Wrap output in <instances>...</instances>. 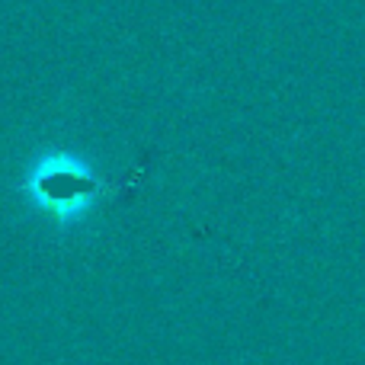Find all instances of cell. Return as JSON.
<instances>
[{"instance_id": "1", "label": "cell", "mask_w": 365, "mask_h": 365, "mask_svg": "<svg viewBox=\"0 0 365 365\" xmlns=\"http://www.w3.org/2000/svg\"><path fill=\"white\" fill-rule=\"evenodd\" d=\"M26 192L55 225H74L90 212L100 180L93 167L71 151H48L26 170Z\"/></svg>"}]
</instances>
